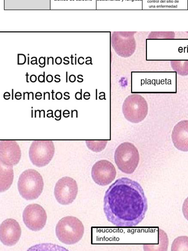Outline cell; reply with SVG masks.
<instances>
[{
  "mask_svg": "<svg viewBox=\"0 0 188 251\" xmlns=\"http://www.w3.org/2000/svg\"><path fill=\"white\" fill-rule=\"evenodd\" d=\"M47 80L48 82H51L52 80V76L50 75H48L47 76Z\"/></svg>",
  "mask_w": 188,
  "mask_h": 251,
  "instance_id": "obj_20",
  "label": "cell"
},
{
  "mask_svg": "<svg viewBox=\"0 0 188 251\" xmlns=\"http://www.w3.org/2000/svg\"><path fill=\"white\" fill-rule=\"evenodd\" d=\"M44 187L43 179L36 170L27 169L20 176L18 189L20 195L26 200L37 199L41 194Z\"/></svg>",
  "mask_w": 188,
  "mask_h": 251,
  "instance_id": "obj_3",
  "label": "cell"
},
{
  "mask_svg": "<svg viewBox=\"0 0 188 251\" xmlns=\"http://www.w3.org/2000/svg\"><path fill=\"white\" fill-rule=\"evenodd\" d=\"M148 104L145 99L139 94H133L126 98L122 104V111L124 118L132 123H139L146 117Z\"/></svg>",
  "mask_w": 188,
  "mask_h": 251,
  "instance_id": "obj_5",
  "label": "cell"
},
{
  "mask_svg": "<svg viewBox=\"0 0 188 251\" xmlns=\"http://www.w3.org/2000/svg\"><path fill=\"white\" fill-rule=\"evenodd\" d=\"M172 70L178 74L185 76L188 75V60H175L170 61Z\"/></svg>",
  "mask_w": 188,
  "mask_h": 251,
  "instance_id": "obj_15",
  "label": "cell"
},
{
  "mask_svg": "<svg viewBox=\"0 0 188 251\" xmlns=\"http://www.w3.org/2000/svg\"><path fill=\"white\" fill-rule=\"evenodd\" d=\"M171 139L177 149L188 151V120L181 121L175 125L172 131Z\"/></svg>",
  "mask_w": 188,
  "mask_h": 251,
  "instance_id": "obj_12",
  "label": "cell"
},
{
  "mask_svg": "<svg viewBox=\"0 0 188 251\" xmlns=\"http://www.w3.org/2000/svg\"><path fill=\"white\" fill-rule=\"evenodd\" d=\"M55 97L57 99L60 100L62 98V94L61 92H58L56 94Z\"/></svg>",
  "mask_w": 188,
  "mask_h": 251,
  "instance_id": "obj_19",
  "label": "cell"
},
{
  "mask_svg": "<svg viewBox=\"0 0 188 251\" xmlns=\"http://www.w3.org/2000/svg\"><path fill=\"white\" fill-rule=\"evenodd\" d=\"M23 219L26 226L37 231L45 226L47 215L44 208L38 204H30L26 206L23 213Z\"/></svg>",
  "mask_w": 188,
  "mask_h": 251,
  "instance_id": "obj_8",
  "label": "cell"
},
{
  "mask_svg": "<svg viewBox=\"0 0 188 251\" xmlns=\"http://www.w3.org/2000/svg\"><path fill=\"white\" fill-rule=\"evenodd\" d=\"M36 75H31L30 76V80L32 82H34L36 81Z\"/></svg>",
  "mask_w": 188,
  "mask_h": 251,
  "instance_id": "obj_23",
  "label": "cell"
},
{
  "mask_svg": "<svg viewBox=\"0 0 188 251\" xmlns=\"http://www.w3.org/2000/svg\"><path fill=\"white\" fill-rule=\"evenodd\" d=\"M114 159L118 169L126 174H132L137 168L140 155L137 148L130 142H123L116 148Z\"/></svg>",
  "mask_w": 188,
  "mask_h": 251,
  "instance_id": "obj_4",
  "label": "cell"
},
{
  "mask_svg": "<svg viewBox=\"0 0 188 251\" xmlns=\"http://www.w3.org/2000/svg\"><path fill=\"white\" fill-rule=\"evenodd\" d=\"M116 170L114 165L106 160H100L93 166L91 175L94 181L100 186L111 183L115 178Z\"/></svg>",
  "mask_w": 188,
  "mask_h": 251,
  "instance_id": "obj_9",
  "label": "cell"
},
{
  "mask_svg": "<svg viewBox=\"0 0 188 251\" xmlns=\"http://www.w3.org/2000/svg\"><path fill=\"white\" fill-rule=\"evenodd\" d=\"M14 172L12 167L0 165V192L8 190L12 184Z\"/></svg>",
  "mask_w": 188,
  "mask_h": 251,
  "instance_id": "obj_14",
  "label": "cell"
},
{
  "mask_svg": "<svg viewBox=\"0 0 188 251\" xmlns=\"http://www.w3.org/2000/svg\"><path fill=\"white\" fill-rule=\"evenodd\" d=\"M106 140H87L86 144L88 148L95 152H99L102 151L106 146Z\"/></svg>",
  "mask_w": 188,
  "mask_h": 251,
  "instance_id": "obj_17",
  "label": "cell"
},
{
  "mask_svg": "<svg viewBox=\"0 0 188 251\" xmlns=\"http://www.w3.org/2000/svg\"><path fill=\"white\" fill-rule=\"evenodd\" d=\"M38 80H39V81H40V82L44 81V75H39Z\"/></svg>",
  "mask_w": 188,
  "mask_h": 251,
  "instance_id": "obj_21",
  "label": "cell"
},
{
  "mask_svg": "<svg viewBox=\"0 0 188 251\" xmlns=\"http://www.w3.org/2000/svg\"><path fill=\"white\" fill-rule=\"evenodd\" d=\"M21 157V149L16 141H0V161L1 164L6 167H13L19 162Z\"/></svg>",
  "mask_w": 188,
  "mask_h": 251,
  "instance_id": "obj_10",
  "label": "cell"
},
{
  "mask_svg": "<svg viewBox=\"0 0 188 251\" xmlns=\"http://www.w3.org/2000/svg\"><path fill=\"white\" fill-rule=\"evenodd\" d=\"M171 251H188V236H181L176 238L172 243Z\"/></svg>",
  "mask_w": 188,
  "mask_h": 251,
  "instance_id": "obj_16",
  "label": "cell"
},
{
  "mask_svg": "<svg viewBox=\"0 0 188 251\" xmlns=\"http://www.w3.org/2000/svg\"><path fill=\"white\" fill-rule=\"evenodd\" d=\"M75 77L74 75H72L70 76V81L71 82H73L75 81Z\"/></svg>",
  "mask_w": 188,
  "mask_h": 251,
  "instance_id": "obj_22",
  "label": "cell"
},
{
  "mask_svg": "<svg viewBox=\"0 0 188 251\" xmlns=\"http://www.w3.org/2000/svg\"><path fill=\"white\" fill-rule=\"evenodd\" d=\"M182 212L184 217L188 221V197L183 202Z\"/></svg>",
  "mask_w": 188,
  "mask_h": 251,
  "instance_id": "obj_18",
  "label": "cell"
},
{
  "mask_svg": "<svg viewBox=\"0 0 188 251\" xmlns=\"http://www.w3.org/2000/svg\"><path fill=\"white\" fill-rule=\"evenodd\" d=\"M78 193L76 181L69 176H64L56 182L54 194L57 201L61 204L68 205L75 199Z\"/></svg>",
  "mask_w": 188,
  "mask_h": 251,
  "instance_id": "obj_7",
  "label": "cell"
},
{
  "mask_svg": "<svg viewBox=\"0 0 188 251\" xmlns=\"http://www.w3.org/2000/svg\"><path fill=\"white\" fill-rule=\"evenodd\" d=\"M103 210L107 220L117 227H134L143 220L148 203L141 184L129 178L117 179L106 190Z\"/></svg>",
  "mask_w": 188,
  "mask_h": 251,
  "instance_id": "obj_1",
  "label": "cell"
},
{
  "mask_svg": "<svg viewBox=\"0 0 188 251\" xmlns=\"http://www.w3.org/2000/svg\"><path fill=\"white\" fill-rule=\"evenodd\" d=\"M112 46L116 53L123 57H128L131 56L136 49L135 41L121 40L112 44Z\"/></svg>",
  "mask_w": 188,
  "mask_h": 251,
  "instance_id": "obj_13",
  "label": "cell"
},
{
  "mask_svg": "<svg viewBox=\"0 0 188 251\" xmlns=\"http://www.w3.org/2000/svg\"><path fill=\"white\" fill-rule=\"evenodd\" d=\"M55 147L51 140H35L29 149V157L32 164L38 167L47 165L51 160Z\"/></svg>",
  "mask_w": 188,
  "mask_h": 251,
  "instance_id": "obj_6",
  "label": "cell"
},
{
  "mask_svg": "<svg viewBox=\"0 0 188 251\" xmlns=\"http://www.w3.org/2000/svg\"><path fill=\"white\" fill-rule=\"evenodd\" d=\"M21 233L19 224L13 219H7L0 225V240L5 246L15 245L19 241Z\"/></svg>",
  "mask_w": 188,
  "mask_h": 251,
  "instance_id": "obj_11",
  "label": "cell"
},
{
  "mask_svg": "<svg viewBox=\"0 0 188 251\" xmlns=\"http://www.w3.org/2000/svg\"><path fill=\"white\" fill-rule=\"evenodd\" d=\"M84 227L77 218L68 216L60 219L56 225L55 233L62 243L72 245L79 241L83 236Z\"/></svg>",
  "mask_w": 188,
  "mask_h": 251,
  "instance_id": "obj_2",
  "label": "cell"
}]
</instances>
